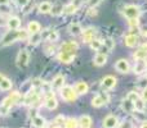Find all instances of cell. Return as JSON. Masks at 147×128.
<instances>
[{
  "instance_id": "1",
  "label": "cell",
  "mask_w": 147,
  "mask_h": 128,
  "mask_svg": "<svg viewBox=\"0 0 147 128\" xmlns=\"http://www.w3.org/2000/svg\"><path fill=\"white\" fill-rule=\"evenodd\" d=\"M61 96L66 101H75L76 97H78V94H76L75 88L71 87V86H63L61 88Z\"/></svg>"
},
{
  "instance_id": "2",
  "label": "cell",
  "mask_w": 147,
  "mask_h": 128,
  "mask_svg": "<svg viewBox=\"0 0 147 128\" xmlns=\"http://www.w3.org/2000/svg\"><path fill=\"white\" fill-rule=\"evenodd\" d=\"M123 13H124V15L128 18V19H134V18H138L141 14V10L140 8L137 7V5H127V7H124V10H123Z\"/></svg>"
},
{
  "instance_id": "3",
  "label": "cell",
  "mask_w": 147,
  "mask_h": 128,
  "mask_svg": "<svg viewBox=\"0 0 147 128\" xmlns=\"http://www.w3.org/2000/svg\"><path fill=\"white\" fill-rule=\"evenodd\" d=\"M28 60H30V54H28V51L26 50V49L21 50L17 55V65L20 68L26 67V65L28 64Z\"/></svg>"
},
{
  "instance_id": "4",
  "label": "cell",
  "mask_w": 147,
  "mask_h": 128,
  "mask_svg": "<svg viewBox=\"0 0 147 128\" xmlns=\"http://www.w3.org/2000/svg\"><path fill=\"white\" fill-rule=\"evenodd\" d=\"M17 40H20V31L18 30H10L9 32L3 37V44H4V45H8V44H12Z\"/></svg>"
},
{
  "instance_id": "5",
  "label": "cell",
  "mask_w": 147,
  "mask_h": 128,
  "mask_svg": "<svg viewBox=\"0 0 147 128\" xmlns=\"http://www.w3.org/2000/svg\"><path fill=\"white\" fill-rule=\"evenodd\" d=\"M110 97L105 92H101L99 95H97L96 97H93V100H92V105L94 106V108H99V106L105 105L106 103H109Z\"/></svg>"
},
{
  "instance_id": "6",
  "label": "cell",
  "mask_w": 147,
  "mask_h": 128,
  "mask_svg": "<svg viewBox=\"0 0 147 128\" xmlns=\"http://www.w3.org/2000/svg\"><path fill=\"white\" fill-rule=\"evenodd\" d=\"M38 100H39L38 92L35 91V88H32V90H30L27 94H26L25 99H23V103H25L26 105H31V104L38 103Z\"/></svg>"
},
{
  "instance_id": "7",
  "label": "cell",
  "mask_w": 147,
  "mask_h": 128,
  "mask_svg": "<svg viewBox=\"0 0 147 128\" xmlns=\"http://www.w3.org/2000/svg\"><path fill=\"white\" fill-rule=\"evenodd\" d=\"M115 68H116V70L120 73H128L130 69L129 63H128L127 59H119V60L116 62V64H115Z\"/></svg>"
},
{
  "instance_id": "8",
  "label": "cell",
  "mask_w": 147,
  "mask_h": 128,
  "mask_svg": "<svg viewBox=\"0 0 147 128\" xmlns=\"http://www.w3.org/2000/svg\"><path fill=\"white\" fill-rule=\"evenodd\" d=\"M78 48L79 46L75 41H70V42L63 44V45L61 46V49H59V51H62V53H75L76 54Z\"/></svg>"
},
{
  "instance_id": "9",
  "label": "cell",
  "mask_w": 147,
  "mask_h": 128,
  "mask_svg": "<svg viewBox=\"0 0 147 128\" xmlns=\"http://www.w3.org/2000/svg\"><path fill=\"white\" fill-rule=\"evenodd\" d=\"M102 86L105 88H114L116 86V78L114 76H106L102 80Z\"/></svg>"
},
{
  "instance_id": "10",
  "label": "cell",
  "mask_w": 147,
  "mask_h": 128,
  "mask_svg": "<svg viewBox=\"0 0 147 128\" xmlns=\"http://www.w3.org/2000/svg\"><path fill=\"white\" fill-rule=\"evenodd\" d=\"M117 126V118L114 115H107L103 119V128H115Z\"/></svg>"
},
{
  "instance_id": "11",
  "label": "cell",
  "mask_w": 147,
  "mask_h": 128,
  "mask_svg": "<svg viewBox=\"0 0 147 128\" xmlns=\"http://www.w3.org/2000/svg\"><path fill=\"white\" fill-rule=\"evenodd\" d=\"M57 99L54 97L53 94H48V96H47V100H45V106L49 109V110H53V109L57 108Z\"/></svg>"
},
{
  "instance_id": "12",
  "label": "cell",
  "mask_w": 147,
  "mask_h": 128,
  "mask_svg": "<svg viewBox=\"0 0 147 128\" xmlns=\"http://www.w3.org/2000/svg\"><path fill=\"white\" fill-rule=\"evenodd\" d=\"M94 35H96V30L92 27L86 28V30L83 31V40L85 42H90L92 40H94Z\"/></svg>"
},
{
  "instance_id": "13",
  "label": "cell",
  "mask_w": 147,
  "mask_h": 128,
  "mask_svg": "<svg viewBox=\"0 0 147 128\" xmlns=\"http://www.w3.org/2000/svg\"><path fill=\"white\" fill-rule=\"evenodd\" d=\"M75 55H76L75 53H62V51H59L58 59L61 62H63V63H71L74 58H75Z\"/></svg>"
},
{
  "instance_id": "14",
  "label": "cell",
  "mask_w": 147,
  "mask_h": 128,
  "mask_svg": "<svg viewBox=\"0 0 147 128\" xmlns=\"http://www.w3.org/2000/svg\"><path fill=\"white\" fill-rule=\"evenodd\" d=\"M78 122L80 128H90L92 126V118L89 115H81Z\"/></svg>"
},
{
  "instance_id": "15",
  "label": "cell",
  "mask_w": 147,
  "mask_h": 128,
  "mask_svg": "<svg viewBox=\"0 0 147 128\" xmlns=\"http://www.w3.org/2000/svg\"><path fill=\"white\" fill-rule=\"evenodd\" d=\"M124 42H125V45L128 46V48H134L136 45L138 44V37L136 35H128L127 37H125V40H124Z\"/></svg>"
},
{
  "instance_id": "16",
  "label": "cell",
  "mask_w": 147,
  "mask_h": 128,
  "mask_svg": "<svg viewBox=\"0 0 147 128\" xmlns=\"http://www.w3.org/2000/svg\"><path fill=\"white\" fill-rule=\"evenodd\" d=\"M65 85V77L62 74H57L53 80V87L57 88V90H61Z\"/></svg>"
},
{
  "instance_id": "17",
  "label": "cell",
  "mask_w": 147,
  "mask_h": 128,
  "mask_svg": "<svg viewBox=\"0 0 147 128\" xmlns=\"http://www.w3.org/2000/svg\"><path fill=\"white\" fill-rule=\"evenodd\" d=\"M146 68H147V64L145 63L143 60H138L137 63H136L134 65V73L136 74H142V73L146 72Z\"/></svg>"
},
{
  "instance_id": "18",
  "label": "cell",
  "mask_w": 147,
  "mask_h": 128,
  "mask_svg": "<svg viewBox=\"0 0 147 128\" xmlns=\"http://www.w3.org/2000/svg\"><path fill=\"white\" fill-rule=\"evenodd\" d=\"M88 85L85 82H78L75 86V91L78 95H84V94L88 92Z\"/></svg>"
},
{
  "instance_id": "19",
  "label": "cell",
  "mask_w": 147,
  "mask_h": 128,
  "mask_svg": "<svg viewBox=\"0 0 147 128\" xmlns=\"http://www.w3.org/2000/svg\"><path fill=\"white\" fill-rule=\"evenodd\" d=\"M20 25H21V21H20V18H17V17H10L9 19H8V27H9L10 30H18Z\"/></svg>"
},
{
  "instance_id": "20",
  "label": "cell",
  "mask_w": 147,
  "mask_h": 128,
  "mask_svg": "<svg viewBox=\"0 0 147 128\" xmlns=\"http://www.w3.org/2000/svg\"><path fill=\"white\" fill-rule=\"evenodd\" d=\"M27 31L32 35V33H38L40 32V25H39L38 22H35V21H32V22L28 23L27 26Z\"/></svg>"
},
{
  "instance_id": "21",
  "label": "cell",
  "mask_w": 147,
  "mask_h": 128,
  "mask_svg": "<svg viewBox=\"0 0 147 128\" xmlns=\"http://www.w3.org/2000/svg\"><path fill=\"white\" fill-rule=\"evenodd\" d=\"M107 63V56L105 55V54H97L96 58H94V64L98 65V67H101V65H105Z\"/></svg>"
},
{
  "instance_id": "22",
  "label": "cell",
  "mask_w": 147,
  "mask_h": 128,
  "mask_svg": "<svg viewBox=\"0 0 147 128\" xmlns=\"http://www.w3.org/2000/svg\"><path fill=\"white\" fill-rule=\"evenodd\" d=\"M69 31L71 35H80L83 32V28H81V26L79 23H71L69 27Z\"/></svg>"
},
{
  "instance_id": "23",
  "label": "cell",
  "mask_w": 147,
  "mask_h": 128,
  "mask_svg": "<svg viewBox=\"0 0 147 128\" xmlns=\"http://www.w3.org/2000/svg\"><path fill=\"white\" fill-rule=\"evenodd\" d=\"M145 109H146V101L143 100L142 97H138L137 100L134 101V110L143 111Z\"/></svg>"
},
{
  "instance_id": "24",
  "label": "cell",
  "mask_w": 147,
  "mask_h": 128,
  "mask_svg": "<svg viewBox=\"0 0 147 128\" xmlns=\"http://www.w3.org/2000/svg\"><path fill=\"white\" fill-rule=\"evenodd\" d=\"M52 8H53V5H52V3H49V1H44V3H41L40 5H39V12L40 13H49L52 10Z\"/></svg>"
},
{
  "instance_id": "25",
  "label": "cell",
  "mask_w": 147,
  "mask_h": 128,
  "mask_svg": "<svg viewBox=\"0 0 147 128\" xmlns=\"http://www.w3.org/2000/svg\"><path fill=\"white\" fill-rule=\"evenodd\" d=\"M78 5H79V3H70V4H67L66 7H63V13L71 14V13H74L76 9H78Z\"/></svg>"
},
{
  "instance_id": "26",
  "label": "cell",
  "mask_w": 147,
  "mask_h": 128,
  "mask_svg": "<svg viewBox=\"0 0 147 128\" xmlns=\"http://www.w3.org/2000/svg\"><path fill=\"white\" fill-rule=\"evenodd\" d=\"M123 109H124L125 111H128V113H132V111L134 110V103L127 99V100L123 101Z\"/></svg>"
},
{
  "instance_id": "27",
  "label": "cell",
  "mask_w": 147,
  "mask_h": 128,
  "mask_svg": "<svg viewBox=\"0 0 147 128\" xmlns=\"http://www.w3.org/2000/svg\"><path fill=\"white\" fill-rule=\"evenodd\" d=\"M32 123H34V126L38 128H44L45 127V119H44L43 117H35Z\"/></svg>"
},
{
  "instance_id": "28",
  "label": "cell",
  "mask_w": 147,
  "mask_h": 128,
  "mask_svg": "<svg viewBox=\"0 0 147 128\" xmlns=\"http://www.w3.org/2000/svg\"><path fill=\"white\" fill-rule=\"evenodd\" d=\"M65 127L66 128H78L79 127V122L75 118H69L65 122Z\"/></svg>"
},
{
  "instance_id": "29",
  "label": "cell",
  "mask_w": 147,
  "mask_h": 128,
  "mask_svg": "<svg viewBox=\"0 0 147 128\" xmlns=\"http://www.w3.org/2000/svg\"><path fill=\"white\" fill-rule=\"evenodd\" d=\"M0 88H1V90H4V91L10 90V88H12V82H10L8 78L4 77V80L0 82Z\"/></svg>"
},
{
  "instance_id": "30",
  "label": "cell",
  "mask_w": 147,
  "mask_h": 128,
  "mask_svg": "<svg viewBox=\"0 0 147 128\" xmlns=\"http://www.w3.org/2000/svg\"><path fill=\"white\" fill-rule=\"evenodd\" d=\"M89 44H90V49L94 50V51L101 50V48H102V41L101 40H92Z\"/></svg>"
},
{
  "instance_id": "31",
  "label": "cell",
  "mask_w": 147,
  "mask_h": 128,
  "mask_svg": "<svg viewBox=\"0 0 147 128\" xmlns=\"http://www.w3.org/2000/svg\"><path fill=\"white\" fill-rule=\"evenodd\" d=\"M133 56H134V59H137V60H145V59L147 58V53L143 51V50H141V49H138Z\"/></svg>"
},
{
  "instance_id": "32",
  "label": "cell",
  "mask_w": 147,
  "mask_h": 128,
  "mask_svg": "<svg viewBox=\"0 0 147 128\" xmlns=\"http://www.w3.org/2000/svg\"><path fill=\"white\" fill-rule=\"evenodd\" d=\"M62 12H63V5H61V4L53 5V8H52V10H51V13L53 15H58V14H61Z\"/></svg>"
},
{
  "instance_id": "33",
  "label": "cell",
  "mask_w": 147,
  "mask_h": 128,
  "mask_svg": "<svg viewBox=\"0 0 147 128\" xmlns=\"http://www.w3.org/2000/svg\"><path fill=\"white\" fill-rule=\"evenodd\" d=\"M41 41V35L40 33H32V36L30 37V42L32 44V45H36V44H39Z\"/></svg>"
},
{
  "instance_id": "34",
  "label": "cell",
  "mask_w": 147,
  "mask_h": 128,
  "mask_svg": "<svg viewBox=\"0 0 147 128\" xmlns=\"http://www.w3.org/2000/svg\"><path fill=\"white\" fill-rule=\"evenodd\" d=\"M105 48H106L107 50H112V49L115 48V41L112 40V38H106V40H105Z\"/></svg>"
},
{
  "instance_id": "35",
  "label": "cell",
  "mask_w": 147,
  "mask_h": 128,
  "mask_svg": "<svg viewBox=\"0 0 147 128\" xmlns=\"http://www.w3.org/2000/svg\"><path fill=\"white\" fill-rule=\"evenodd\" d=\"M59 38V35L57 31H51L49 32V36H48V41H52V42H54V41H57Z\"/></svg>"
},
{
  "instance_id": "36",
  "label": "cell",
  "mask_w": 147,
  "mask_h": 128,
  "mask_svg": "<svg viewBox=\"0 0 147 128\" xmlns=\"http://www.w3.org/2000/svg\"><path fill=\"white\" fill-rule=\"evenodd\" d=\"M138 97H140V95H138L137 92H134V91H130V92L128 94V96H127V99H128V100L133 101V103H134V101L137 100Z\"/></svg>"
},
{
  "instance_id": "37",
  "label": "cell",
  "mask_w": 147,
  "mask_h": 128,
  "mask_svg": "<svg viewBox=\"0 0 147 128\" xmlns=\"http://www.w3.org/2000/svg\"><path fill=\"white\" fill-rule=\"evenodd\" d=\"M65 122H66V118H65L63 115H58V117H56V119H54V123H56L57 126H62Z\"/></svg>"
},
{
  "instance_id": "38",
  "label": "cell",
  "mask_w": 147,
  "mask_h": 128,
  "mask_svg": "<svg viewBox=\"0 0 147 128\" xmlns=\"http://www.w3.org/2000/svg\"><path fill=\"white\" fill-rule=\"evenodd\" d=\"M9 97H10V100H12L13 103H18V100L21 99V95H20L18 92H13L12 95L9 96Z\"/></svg>"
},
{
  "instance_id": "39",
  "label": "cell",
  "mask_w": 147,
  "mask_h": 128,
  "mask_svg": "<svg viewBox=\"0 0 147 128\" xmlns=\"http://www.w3.org/2000/svg\"><path fill=\"white\" fill-rule=\"evenodd\" d=\"M28 31L27 30H22V31H20V40H26V38L28 37Z\"/></svg>"
},
{
  "instance_id": "40",
  "label": "cell",
  "mask_w": 147,
  "mask_h": 128,
  "mask_svg": "<svg viewBox=\"0 0 147 128\" xmlns=\"http://www.w3.org/2000/svg\"><path fill=\"white\" fill-rule=\"evenodd\" d=\"M129 25L132 28H137L140 26V22H138V18H134V19H129Z\"/></svg>"
},
{
  "instance_id": "41",
  "label": "cell",
  "mask_w": 147,
  "mask_h": 128,
  "mask_svg": "<svg viewBox=\"0 0 147 128\" xmlns=\"http://www.w3.org/2000/svg\"><path fill=\"white\" fill-rule=\"evenodd\" d=\"M102 0H89V5L93 8H96V5H98L99 3H101Z\"/></svg>"
},
{
  "instance_id": "42",
  "label": "cell",
  "mask_w": 147,
  "mask_h": 128,
  "mask_svg": "<svg viewBox=\"0 0 147 128\" xmlns=\"http://www.w3.org/2000/svg\"><path fill=\"white\" fill-rule=\"evenodd\" d=\"M49 32H51V30H44V31H43V33H41V40H43V38H47V40H48Z\"/></svg>"
},
{
  "instance_id": "43",
  "label": "cell",
  "mask_w": 147,
  "mask_h": 128,
  "mask_svg": "<svg viewBox=\"0 0 147 128\" xmlns=\"http://www.w3.org/2000/svg\"><path fill=\"white\" fill-rule=\"evenodd\" d=\"M88 14H89V15H90V17H94V15H97V10H96V8L90 7V9H89Z\"/></svg>"
},
{
  "instance_id": "44",
  "label": "cell",
  "mask_w": 147,
  "mask_h": 128,
  "mask_svg": "<svg viewBox=\"0 0 147 128\" xmlns=\"http://www.w3.org/2000/svg\"><path fill=\"white\" fill-rule=\"evenodd\" d=\"M16 3H17L20 7H25V5H27L28 0H16Z\"/></svg>"
},
{
  "instance_id": "45",
  "label": "cell",
  "mask_w": 147,
  "mask_h": 128,
  "mask_svg": "<svg viewBox=\"0 0 147 128\" xmlns=\"http://www.w3.org/2000/svg\"><path fill=\"white\" fill-rule=\"evenodd\" d=\"M32 86H34V87H39V86H43V83H41L39 80H35L32 82Z\"/></svg>"
},
{
  "instance_id": "46",
  "label": "cell",
  "mask_w": 147,
  "mask_h": 128,
  "mask_svg": "<svg viewBox=\"0 0 147 128\" xmlns=\"http://www.w3.org/2000/svg\"><path fill=\"white\" fill-rule=\"evenodd\" d=\"M142 99L147 103V87L143 88V92H142Z\"/></svg>"
},
{
  "instance_id": "47",
  "label": "cell",
  "mask_w": 147,
  "mask_h": 128,
  "mask_svg": "<svg viewBox=\"0 0 147 128\" xmlns=\"http://www.w3.org/2000/svg\"><path fill=\"white\" fill-rule=\"evenodd\" d=\"M140 49H141V50H143V51H146V53H147V42L142 44V45L140 46Z\"/></svg>"
},
{
  "instance_id": "48",
  "label": "cell",
  "mask_w": 147,
  "mask_h": 128,
  "mask_svg": "<svg viewBox=\"0 0 147 128\" xmlns=\"http://www.w3.org/2000/svg\"><path fill=\"white\" fill-rule=\"evenodd\" d=\"M9 0H0V5H8Z\"/></svg>"
},
{
  "instance_id": "49",
  "label": "cell",
  "mask_w": 147,
  "mask_h": 128,
  "mask_svg": "<svg viewBox=\"0 0 147 128\" xmlns=\"http://www.w3.org/2000/svg\"><path fill=\"white\" fill-rule=\"evenodd\" d=\"M141 128H147V122H145V123L142 124V127H141Z\"/></svg>"
},
{
  "instance_id": "50",
  "label": "cell",
  "mask_w": 147,
  "mask_h": 128,
  "mask_svg": "<svg viewBox=\"0 0 147 128\" xmlns=\"http://www.w3.org/2000/svg\"><path fill=\"white\" fill-rule=\"evenodd\" d=\"M142 35L145 36V37H147V31H142Z\"/></svg>"
},
{
  "instance_id": "51",
  "label": "cell",
  "mask_w": 147,
  "mask_h": 128,
  "mask_svg": "<svg viewBox=\"0 0 147 128\" xmlns=\"http://www.w3.org/2000/svg\"><path fill=\"white\" fill-rule=\"evenodd\" d=\"M3 80H4V76H3V74H1V73H0V82H1V81H3Z\"/></svg>"
},
{
  "instance_id": "52",
  "label": "cell",
  "mask_w": 147,
  "mask_h": 128,
  "mask_svg": "<svg viewBox=\"0 0 147 128\" xmlns=\"http://www.w3.org/2000/svg\"><path fill=\"white\" fill-rule=\"evenodd\" d=\"M52 128H62V127H61V126H57V124H56V126H53Z\"/></svg>"
},
{
  "instance_id": "53",
  "label": "cell",
  "mask_w": 147,
  "mask_h": 128,
  "mask_svg": "<svg viewBox=\"0 0 147 128\" xmlns=\"http://www.w3.org/2000/svg\"><path fill=\"white\" fill-rule=\"evenodd\" d=\"M146 78H147V77H146Z\"/></svg>"
}]
</instances>
